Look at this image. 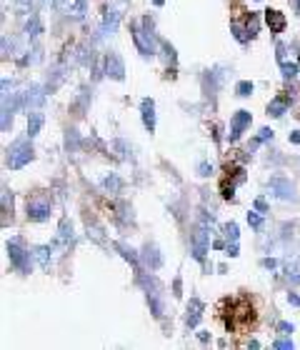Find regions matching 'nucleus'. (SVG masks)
<instances>
[{
  "mask_svg": "<svg viewBox=\"0 0 300 350\" xmlns=\"http://www.w3.org/2000/svg\"><path fill=\"white\" fill-rule=\"evenodd\" d=\"M198 170H200V175H203V178H208V175L213 173V165H210V163H200V168H198Z\"/></svg>",
  "mask_w": 300,
  "mask_h": 350,
  "instance_id": "7c9ffc66",
  "label": "nucleus"
},
{
  "mask_svg": "<svg viewBox=\"0 0 300 350\" xmlns=\"http://www.w3.org/2000/svg\"><path fill=\"white\" fill-rule=\"evenodd\" d=\"M263 265H265V268H270V270H273V268H275V260H273V258H265V260H263Z\"/></svg>",
  "mask_w": 300,
  "mask_h": 350,
  "instance_id": "c9c22d12",
  "label": "nucleus"
},
{
  "mask_svg": "<svg viewBox=\"0 0 300 350\" xmlns=\"http://www.w3.org/2000/svg\"><path fill=\"white\" fill-rule=\"evenodd\" d=\"M33 255H35V260H38V265H40L43 270H50V248H48V245L35 248Z\"/></svg>",
  "mask_w": 300,
  "mask_h": 350,
  "instance_id": "f3484780",
  "label": "nucleus"
},
{
  "mask_svg": "<svg viewBox=\"0 0 300 350\" xmlns=\"http://www.w3.org/2000/svg\"><path fill=\"white\" fill-rule=\"evenodd\" d=\"M120 18H123V13H120L118 8H108V13H105V18H103L100 33H103V35H113L115 28H118V23H120Z\"/></svg>",
  "mask_w": 300,
  "mask_h": 350,
  "instance_id": "9d476101",
  "label": "nucleus"
},
{
  "mask_svg": "<svg viewBox=\"0 0 300 350\" xmlns=\"http://www.w3.org/2000/svg\"><path fill=\"white\" fill-rule=\"evenodd\" d=\"M233 35H235V38H238L240 43H245V40H248V35H245V30H243V28H240L238 23H233Z\"/></svg>",
  "mask_w": 300,
  "mask_h": 350,
  "instance_id": "a878e982",
  "label": "nucleus"
},
{
  "mask_svg": "<svg viewBox=\"0 0 300 350\" xmlns=\"http://www.w3.org/2000/svg\"><path fill=\"white\" fill-rule=\"evenodd\" d=\"M265 140H273V130L270 128H263L260 135H258V143H265Z\"/></svg>",
  "mask_w": 300,
  "mask_h": 350,
  "instance_id": "c756f323",
  "label": "nucleus"
},
{
  "mask_svg": "<svg viewBox=\"0 0 300 350\" xmlns=\"http://www.w3.org/2000/svg\"><path fill=\"white\" fill-rule=\"evenodd\" d=\"M255 208L260 210V213H265V210H268V203H265L263 198H258V200H255Z\"/></svg>",
  "mask_w": 300,
  "mask_h": 350,
  "instance_id": "f704fd0d",
  "label": "nucleus"
},
{
  "mask_svg": "<svg viewBox=\"0 0 300 350\" xmlns=\"http://www.w3.org/2000/svg\"><path fill=\"white\" fill-rule=\"evenodd\" d=\"M290 143H300V130H295V133L290 135Z\"/></svg>",
  "mask_w": 300,
  "mask_h": 350,
  "instance_id": "4c0bfd02",
  "label": "nucleus"
},
{
  "mask_svg": "<svg viewBox=\"0 0 300 350\" xmlns=\"http://www.w3.org/2000/svg\"><path fill=\"white\" fill-rule=\"evenodd\" d=\"M288 300H290L293 305H300V298H298V295H295V293H290V295H288Z\"/></svg>",
  "mask_w": 300,
  "mask_h": 350,
  "instance_id": "e433bc0d",
  "label": "nucleus"
},
{
  "mask_svg": "<svg viewBox=\"0 0 300 350\" xmlns=\"http://www.w3.org/2000/svg\"><path fill=\"white\" fill-rule=\"evenodd\" d=\"M248 223H250L253 228H260V223H263V220H260V213H248Z\"/></svg>",
  "mask_w": 300,
  "mask_h": 350,
  "instance_id": "c85d7f7f",
  "label": "nucleus"
},
{
  "mask_svg": "<svg viewBox=\"0 0 300 350\" xmlns=\"http://www.w3.org/2000/svg\"><path fill=\"white\" fill-rule=\"evenodd\" d=\"M275 348L278 350H290L293 348V340H275Z\"/></svg>",
  "mask_w": 300,
  "mask_h": 350,
  "instance_id": "2f4dec72",
  "label": "nucleus"
},
{
  "mask_svg": "<svg viewBox=\"0 0 300 350\" xmlns=\"http://www.w3.org/2000/svg\"><path fill=\"white\" fill-rule=\"evenodd\" d=\"M235 93H238L240 98H248V95L253 93V83H250V80H240L238 88H235Z\"/></svg>",
  "mask_w": 300,
  "mask_h": 350,
  "instance_id": "412c9836",
  "label": "nucleus"
},
{
  "mask_svg": "<svg viewBox=\"0 0 300 350\" xmlns=\"http://www.w3.org/2000/svg\"><path fill=\"white\" fill-rule=\"evenodd\" d=\"M278 328H280V333H283V335H290V333H293V325H290V323H280Z\"/></svg>",
  "mask_w": 300,
  "mask_h": 350,
  "instance_id": "473e14b6",
  "label": "nucleus"
},
{
  "mask_svg": "<svg viewBox=\"0 0 300 350\" xmlns=\"http://www.w3.org/2000/svg\"><path fill=\"white\" fill-rule=\"evenodd\" d=\"M30 158H33V148H30L25 140H15V143L8 148L5 163H8L10 170H18V168H23L25 163H30Z\"/></svg>",
  "mask_w": 300,
  "mask_h": 350,
  "instance_id": "f03ea898",
  "label": "nucleus"
},
{
  "mask_svg": "<svg viewBox=\"0 0 300 350\" xmlns=\"http://www.w3.org/2000/svg\"><path fill=\"white\" fill-rule=\"evenodd\" d=\"M25 30H28V35H30V38H38V33H40V23H38V18H35V15H30V18H28Z\"/></svg>",
  "mask_w": 300,
  "mask_h": 350,
  "instance_id": "aec40b11",
  "label": "nucleus"
},
{
  "mask_svg": "<svg viewBox=\"0 0 300 350\" xmlns=\"http://www.w3.org/2000/svg\"><path fill=\"white\" fill-rule=\"evenodd\" d=\"M283 75L285 78H295L298 75V65L295 63H283Z\"/></svg>",
  "mask_w": 300,
  "mask_h": 350,
  "instance_id": "393cba45",
  "label": "nucleus"
},
{
  "mask_svg": "<svg viewBox=\"0 0 300 350\" xmlns=\"http://www.w3.org/2000/svg\"><path fill=\"white\" fill-rule=\"evenodd\" d=\"M103 188H105V190H110V193H120V180H118L115 175H110V178H105V180H103Z\"/></svg>",
  "mask_w": 300,
  "mask_h": 350,
  "instance_id": "4be33fe9",
  "label": "nucleus"
},
{
  "mask_svg": "<svg viewBox=\"0 0 300 350\" xmlns=\"http://www.w3.org/2000/svg\"><path fill=\"white\" fill-rule=\"evenodd\" d=\"M288 105H290V95H278L275 100H270V105H268V113H270L273 118H280V115L288 110Z\"/></svg>",
  "mask_w": 300,
  "mask_h": 350,
  "instance_id": "ddd939ff",
  "label": "nucleus"
},
{
  "mask_svg": "<svg viewBox=\"0 0 300 350\" xmlns=\"http://www.w3.org/2000/svg\"><path fill=\"white\" fill-rule=\"evenodd\" d=\"M223 198H225V200H230V198H233V185L223 183Z\"/></svg>",
  "mask_w": 300,
  "mask_h": 350,
  "instance_id": "72a5a7b5",
  "label": "nucleus"
},
{
  "mask_svg": "<svg viewBox=\"0 0 300 350\" xmlns=\"http://www.w3.org/2000/svg\"><path fill=\"white\" fill-rule=\"evenodd\" d=\"M48 215H50V200L48 198L38 195V198L28 200V218L30 220H45Z\"/></svg>",
  "mask_w": 300,
  "mask_h": 350,
  "instance_id": "39448f33",
  "label": "nucleus"
},
{
  "mask_svg": "<svg viewBox=\"0 0 300 350\" xmlns=\"http://www.w3.org/2000/svg\"><path fill=\"white\" fill-rule=\"evenodd\" d=\"M205 218H203V225L195 230V235H193V255L198 258V260H203L205 258V253H208V230H205Z\"/></svg>",
  "mask_w": 300,
  "mask_h": 350,
  "instance_id": "0eeeda50",
  "label": "nucleus"
},
{
  "mask_svg": "<svg viewBox=\"0 0 300 350\" xmlns=\"http://www.w3.org/2000/svg\"><path fill=\"white\" fill-rule=\"evenodd\" d=\"M105 73H108L113 80H123V78H125V65H123V60H120L118 53H108V55H105Z\"/></svg>",
  "mask_w": 300,
  "mask_h": 350,
  "instance_id": "1a4fd4ad",
  "label": "nucleus"
},
{
  "mask_svg": "<svg viewBox=\"0 0 300 350\" xmlns=\"http://www.w3.org/2000/svg\"><path fill=\"white\" fill-rule=\"evenodd\" d=\"M140 110H143V125H145L150 133H153V130H155V103H153L150 98H145Z\"/></svg>",
  "mask_w": 300,
  "mask_h": 350,
  "instance_id": "4468645a",
  "label": "nucleus"
},
{
  "mask_svg": "<svg viewBox=\"0 0 300 350\" xmlns=\"http://www.w3.org/2000/svg\"><path fill=\"white\" fill-rule=\"evenodd\" d=\"M43 100H45V93H43V88H38V85H33V88L23 95V105H28V108H38V105H43Z\"/></svg>",
  "mask_w": 300,
  "mask_h": 350,
  "instance_id": "f8f14e48",
  "label": "nucleus"
},
{
  "mask_svg": "<svg viewBox=\"0 0 300 350\" xmlns=\"http://www.w3.org/2000/svg\"><path fill=\"white\" fill-rule=\"evenodd\" d=\"M13 3H15V10L20 15H30L33 13V3L30 0H13Z\"/></svg>",
  "mask_w": 300,
  "mask_h": 350,
  "instance_id": "5701e85b",
  "label": "nucleus"
},
{
  "mask_svg": "<svg viewBox=\"0 0 300 350\" xmlns=\"http://www.w3.org/2000/svg\"><path fill=\"white\" fill-rule=\"evenodd\" d=\"M143 258H145V263H148L153 270H158V268H160V263H163V258L158 255V250H155L153 245H145V253H143Z\"/></svg>",
  "mask_w": 300,
  "mask_h": 350,
  "instance_id": "a211bd4d",
  "label": "nucleus"
},
{
  "mask_svg": "<svg viewBox=\"0 0 300 350\" xmlns=\"http://www.w3.org/2000/svg\"><path fill=\"white\" fill-rule=\"evenodd\" d=\"M200 313H203V303H200L198 298H193V300H190V305H188V325H190V328H195V325H198Z\"/></svg>",
  "mask_w": 300,
  "mask_h": 350,
  "instance_id": "2eb2a0df",
  "label": "nucleus"
},
{
  "mask_svg": "<svg viewBox=\"0 0 300 350\" xmlns=\"http://www.w3.org/2000/svg\"><path fill=\"white\" fill-rule=\"evenodd\" d=\"M55 5H58V10L63 15H68L73 20H83L85 13H88V3L85 0H55Z\"/></svg>",
  "mask_w": 300,
  "mask_h": 350,
  "instance_id": "20e7f679",
  "label": "nucleus"
},
{
  "mask_svg": "<svg viewBox=\"0 0 300 350\" xmlns=\"http://www.w3.org/2000/svg\"><path fill=\"white\" fill-rule=\"evenodd\" d=\"M225 238L233 240V243H238V225H235V223H228V225H225Z\"/></svg>",
  "mask_w": 300,
  "mask_h": 350,
  "instance_id": "b1692460",
  "label": "nucleus"
},
{
  "mask_svg": "<svg viewBox=\"0 0 300 350\" xmlns=\"http://www.w3.org/2000/svg\"><path fill=\"white\" fill-rule=\"evenodd\" d=\"M40 128H43V113L33 110V113L28 115V135H30V138H33V135H38V133H40Z\"/></svg>",
  "mask_w": 300,
  "mask_h": 350,
  "instance_id": "dca6fc26",
  "label": "nucleus"
},
{
  "mask_svg": "<svg viewBox=\"0 0 300 350\" xmlns=\"http://www.w3.org/2000/svg\"><path fill=\"white\" fill-rule=\"evenodd\" d=\"M248 33H250V35H255V33H258V18H255V15H250V18H248Z\"/></svg>",
  "mask_w": 300,
  "mask_h": 350,
  "instance_id": "cd10ccee",
  "label": "nucleus"
},
{
  "mask_svg": "<svg viewBox=\"0 0 300 350\" xmlns=\"http://www.w3.org/2000/svg\"><path fill=\"white\" fill-rule=\"evenodd\" d=\"M153 3H155V5H163V0H153Z\"/></svg>",
  "mask_w": 300,
  "mask_h": 350,
  "instance_id": "58836bf2",
  "label": "nucleus"
},
{
  "mask_svg": "<svg viewBox=\"0 0 300 350\" xmlns=\"http://www.w3.org/2000/svg\"><path fill=\"white\" fill-rule=\"evenodd\" d=\"M8 255H10V263H13L18 270L30 273V253H25V250L20 248L18 240H10V243H8Z\"/></svg>",
  "mask_w": 300,
  "mask_h": 350,
  "instance_id": "7ed1b4c3",
  "label": "nucleus"
},
{
  "mask_svg": "<svg viewBox=\"0 0 300 350\" xmlns=\"http://www.w3.org/2000/svg\"><path fill=\"white\" fill-rule=\"evenodd\" d=\"M248 125H250V113H248V110H238V113L233 115V120H230V143H235V140L240 138V133H243Z\"/></svg>",
  "mask_w": 300,
  "mask_h": 350,
  "instance_id": "6e6552de",
  "label": "nucleus"
},
{
  "mask_svg": "<svg viewBox=\"0 0 300 350\" xmlns=\"http://www.w3.org/2000/svg\"><path fill=\"white\" fill-rule=\"evenodd\" d=\"M8 210H13V198L8 190H3V213H8Z\"/></svg>",
  "mask_w": 300,
  "mask_h": 350,
  "instance_id": "bb28decb",
  "label": "nucleus"
},
{
  "mask_svg": "<svg viewBox=\"0 0 300 350\" xmlns=\"http://www.w3.org/2000/svg\"><path fill=\"white\" fill-rule=\"evenodd\" d=\"M270 190H273L280 200H293V198H295V193H293V183H290L288 178H283V175L270 178Z\"/></svg>",
  "mask_w": 300,
  "mask_h": 350,
  "instance_id": "423d86ee",
  "label": "nucleus"
},
{
  "mask_svg": "<svg viewBox=\"0 0 300 350\" xmlns=\"http://www.w3.org/2000/svg\"><path fill=\"white\" fill-rule=\"evenodd\" d=\"M143 25L145 28L133 23V40H135V45H138V50L143 55H153L155 53V40H153V23H150V18H143Z\"/></svg>",
  "mask_w": 300,
  "mask_h": 350,
  "instance_id": "f257e3e1",
  "label": "nucleus"
},
{
  "mask_svg": "<svg viewBox=\"0 0 300 350\" xmlns=\"http://www.w3.org/2000/svg\"><path fill=\"white\" fill-rule=\"evenodd\" d=\"M265 23L270 25V33H283L285 28V15L278 10H265Z\"/></svg>",
  "mask_w": 300,
  "mask_h": 350,
  "instance_id": "9b49d317",
  "label": "nucleus"
},
{
  "mask_svg": "<svg viewBox=\"0 0 300 350\" xmlns=\"http://www.w3.org/2000/svg\"><path fill=\"white\" fill-rule=\"evenodd\" d=\"M60 240H63V243H70V240H73V228H70L68 218L60 220Z\"/></svg>",
  "mask_w": 300,
  "mask_h": 350,
  "instance_id": "6ab92c4d",
  "label": "nucleus"
}]
</instances>
